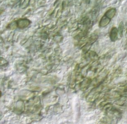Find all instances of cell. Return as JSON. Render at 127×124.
Segmentation results:
<instances>
[{"label":"cell","instance_id":"obj_1","mask_svg":"<svg viewBox=\"0 0 127 124\" xmlns=\"http://www.w3.org/2000/svg\"><path fill=\"white\" fill-rule=\"evenodd\" d=\"M30 24H31V21L27 19H20L15 22L16 27L21 29L27 27V26H29Z\"/></svg>","mask_w":127,"mask_h":124},{"label":"cell","instance_id":"obj_2","mask_svg":"<svg viewBox=\"0 0 127 124\" xmlns=\"http://www.w3.org/2000/svg\"><path fill=\"white\" fill-rule=\"evenodd\" d=\"M118 35H119V30L116 27H113L110 32V40L113 42H115L117 40Z\"/></svg>","mask_w":127,"mask_h":124},{"label":"cell","instance_id":"obj_3","mask_svg":"<svg viewBox=\"0 0 127 124\" xmlns=\"http://www.w3.org/2000/svg\"><path fill=\"white\" fill-rule=\"evenodd\" d=\"M115 14H116V9L115 8H110V9L107 10L106 12L105 13L104 16L107 17L110 19H112L113 17L115 16Z\"/></svg>","mask_w":127,"mask_h":124},{"label":"cell","instance_id":"obj_4","mask_svg":"<svg viewBox=\"0 0 127 124\" xmlns=\"http://www.w3.org/2000/svg\"><path fill=\"white\" fill-rule=\"evenodd\" d=\"M110 20L109 18H108L107 17H106L105 16H104L102 19H100V22H99V26L100 27H105L107 25H108L109 24V22H110Z\"/></svg>","mask_w":127,"mask_h":124},{"label":"cell","instance_id":"obj_5","mask_svg":"<svg viewBox=\"0 0 127 124\" xmlns=\"http://www.w3.org/2000/svg\"><path fill=\"white\" fill-rule=\"evenodd\" d=\"M124 23L123 22H121L119 26V33H120V35H122L123 33V31H124Z\"/></svg>","mask_w":127,"mask_h":124},{"label":"cell","instance_id":"obj_6","mask_svg":"<svg viewBox=\"0 0 127 124\" xmlns=\"http://www.w3.org/2000/svg\"><path fill=\"white\" fill-rule=\"evenodd\" d=\"M84 1H85V2H86L87 4H89V3H90V1H91L90 0H84Z\"/></svg>","mask_w":127,"mask_h":124},{"label":"cell","instance_id":"obj_7","mask_svg":"<svg viewBox=\"0 0 127 124\" xmlns=\"http://www.w3.org/2000/svg\"><path fill=\"white\" fill-rule=\"evenodd\" d=\"M2 10H1V9H0V14H1V13H2Z\"/></svg>","mask_w":127,"mask_h":124},{"label":"cell","instance_id":"obj_8","mask_svg":"<svg viewBox=\"0 0 127 124\" xmlns=\"http://www.w3.org/2000/svg\"><path fill=\"white\" fill-rule=\"evenodd\" d=\"M1 94H2V93H1V92L0 91V98H1Z\"/></svg>","mask_w":127,"mask_h":124},{"label":"cell","instance_id":"obj_9","mask_svg":"<svg viewBox=\"0 0 127 124\" xmlns=\"http://www.w3.org/2000/svg\"><path fill=\"white\" fill-rule=\"evenodd\" d=\"M1 118H2V115H0V120H1Z\"/></svg>","mask_w":127,"mask_h":124}]
</instances>
